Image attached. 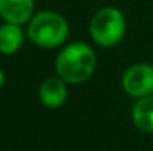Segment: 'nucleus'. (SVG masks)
<instances>
[{"mask_svg":"<svg viewBox=\"0 0 153 151\" xmlns=\"http://www.w3.org/2000/svg\"><path fill=\"white\" fill-rule=\"evenodd\" d=\"M95 52L83 42H74L65 46L56 55L55 70L56 76L65 83L79 85L86 82L95 71Z\"/></svg>","mask_w":153,"mask_h":151,"instance_id":"f257e3e1","label":"nucleus"},{"mask_svg":"<svg viewBox=\"0 0 153 151\" xmlns=\"http://www.w3.org/2000/svg\"><path fill=\"white\" fill-rule=\"evenodd\" d=\"M27 34L39 48H58L68 37V22L55 10H40L30 19Z\"/></svg>","mask_w":153,"mask_h":151,"instance_id":"f03ea898","label":"nucleus"},{"mask_svg":"<svg viewBox=\"0 0 153 151\" xmlns=\"http://www.w3.org/2000/svg\"><path fill=\"white\" fill-rule=\"evenodd\" d=\"M126 21L123 13L116 7H102L91 19L89 33L92 40L102 48L116 46L125 36Z\"/></svg>","mask_w":153,"mask_h":151,"instance_id":"7ed1b4c3","label":"nucleus"},{"mask_svg":"<svg viewBox=\"0 0 153 151\" xmlns=\"http://www.w3.org/2000/svg\"><path fill=\"white\" fill-rule=\"evenodd\" d=\"M123 91L132 98H144L153 94V65H131L122 77Z\"/></svg>","mask_w":153,"mask_h":151,"instance_id":"20e7f679","label":"nucleus"},{"mask_svg":"<svg viewBox=\"0 0 153 151\" xmlns=\"http://www.w3.org/2000/svg\"><path fill=\"white\" fill-rule=\"evenodd\" d=\"M34 12V0H0V16L15 25L30 22Z\"/></svg>","mask_w":153,"mask_h":151,"instance_id":"39448f33","label":"nucleus"},{"mask_svg":"<svg viewBox=\"0 0 153 151\" xmlns=\"http://www.w3.org/2000/svg\"><path fill=\"white\" fill-rule=\"evenodd\" d=\"M39 98L48 108H58L67 101V86L65 82L58 77L51 76L40 83Z\"/></svg>","mask_w":153,"mask_h":151,"instance_id":"423d86ee","label":"nucleus"},{"mask_svg":"<svg viewBox=\"0 0 153 151\" xmlns=\"http://www.w3.org/2000/svg\"><path fill=\"white\" fill-rule=\"evenodd\" d=\"M135 127L144 133H153V95L140 98L132 110Z\"/></svg>","mask_w":153,"mask_h":151,"instance_id":"0eeeda50","label":"nucleus"},{"mask_svg":"<svg viewBox=\"0 0 153 151\" xmlns=\"http://www.w3.org/2000/svg\"><path fill=\"white\" fill-rule=\"evenodd\" d=\"M22 42L24 33L21 30V25L6 22L0 27V53L13 55L22 46Z\"/></svg>","mask_w":153,"mask_h":151,"instance_id":"6e6552de","label":"nucleus"},{"mask_svg":"<svg viewBox=\"0 0 153 151\" xmlns=\"http://www.w3.org/2000/svg\"><path fill=\"white\" fill-rule=\"evenodd\" d=\"M4 85V73L1 71V68H0V88Z\"/></svg>","mask_w":153,"mask_h":151,"instance_id":"1a4fd4ad","label":"nucleus"}]
</instances>
